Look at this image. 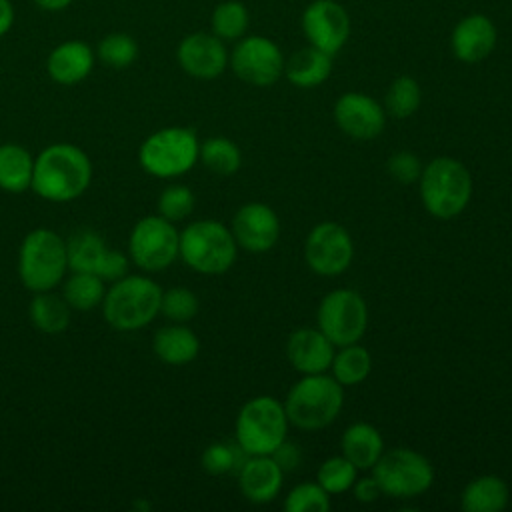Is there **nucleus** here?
Segmentation results:
<instances>
[{"mask_svg":"<svg viewBox=\"0 0 512 512\" xmlns=\"http://www.w3.org/2000/svg\"><path fill=\"white\" fill-rule=\"evenodd\" d=\"M92 172V160L80 146L54 142L34 156L30 188L46 202H72L88 190Z\"/></svg>","mask_w":512,"mask_h":512,"instance_id":"obj_1","label":"nucleus"},{"mask_svg":"<svg viewBox=\"0 0 512 512\" xmlns=\"http://www.w3.org/2000/svg\"><path fill=\"white\" fill-rule=\"evenodd\" d=\"M162 288L146 274H126L106 288L100 304L106 324L118 332L146 328L160 314Z\"/></svg>","mask_w":512,"mask_h":512,"instance_id":"obj_2","label":"nucleus"},{"mask_svg":"<svg viewBox=\"0 0 512 512\" xmlns=\"http://www.w3.org/2000/svg\"><path fill=\"white\" fill-rule=\"evenodd\" d=\"M16 270L22 286L32 294L54 290L68 272L66 240L50 228L30 230L20 242Z\"/></svg>","mask_w":512,"mask_h":512,"instance_id":"obj_3","label":"nucleus"},{"mask_svg":"<svg viewBox=\"0 0 512 512\" xmlns=\"http://www.w3.org/2000/svg\"><path fill=\"white\" fill-rule=\"evenodd\" d=\"M288 422L300 430H322L332 424L344 406V386L326 372L302 374L282 402Z\"/></svg>","mask_w":512,"mask_h":512,"instance_id":"obj_4","label":"nucleus"},{"mask_svg":"<svg viewBox=\"0 0 512 512\" xmlns=\"http://www.w3.org/2000/svg\"><path fill=\"white\" fill-rule=\"evenodd\" d=\"M420 200L428 214L450 220L464 212L472 198V174L452 156L432 158L418 178Z\"/></svg>","mask_w":512,"mask_h":512,"instance_id":"obj_5","label":"nucleus"},{"mask_svg":"<svg viewBox=\"0 0 512 512\" xmlns=\"http://www.w3.org/2000/svg\"><path fill=\"white\" fill-rule=\"evenodd\" d=\"M236 252L234 234L220 220H194L180 232L178 258L198 274L218 276L228 272L236 262Z\"/></svg>","mask_w":512,"mask_h":512,"instance_id":"obj_6","label":"nucleus"},{"mask_svg":"<svg viewBox=\"0 0 512 512\" xmlns=\"http://www.w3.org/2000/svg\"><path fill=\"white\" fill-rule=\"evenodd\" d=\"M284 404L274 396H254L242 404L234 422L236 444L246 456L272 454L288 432Z\"/></svg>","mask_w":512,"mask_h":512,"instance_id":"obj_7","label":"nucleus"},{"mask_svg":"<svg viewBox=\"0 0 512 512\" xmlns=\"http://www.w3.org/2000/svg\"><path fill=\"white\" fill-rule=\"evenodd\" d=\"M200 156V140L192 128L166 126L152 132L138 148L140 166L154 178H178L190 172Z\"/></svg>","mask_w":512,"mask_h":512,"instance_id":"obj_8","label":"nucleus"},{"mask_svg":"<svg viewBox=\"0 0 512 512\" xmlns=\"http://www.w3.org/2000/svg\"><path fill=\"white\" fill-rule=\"evenodd\" d=\"M372 476L382 494L394 498H414L432 486L434 468L424 454L398 446L382 452L378 462L372 466Z\"/></svg>","mask_w":512,"mask_h":512,"instance_id":"obj_9","label":"nucleus"},{"mask_svg":"<svg viewBox=\"0 0 512 512\" xmlns=\"http://www.w3.org/2000/svg\"><path fill=\"white\" fill-rule=\"evenodd\" d=\"M180 250V232L160 214L140 218L128 236V258L142 272H162L172 266Z\"/></svg>","mask_w":512,"mask_h":512,"instance_id":"obj_10","label":"nucleus"},{"mask_svg":"<svg viewBox=\"0 0 512 512\" xmlns=\"http://www.w3.org/2000/svg\"><path fill=\"white\" fill-rule=\"evenodd\" d=\"M316 320L322 334L340 348L360 342L368 326V306L356 290L338 288L320 300Z\"/></svg>","mask_w":512,"mask_h":512,"instance_id":"obj_11","label":"nucleus"},{"mask_svg":"<svg viewBox=\"0 0 512 512\" xmlns=\"http://www.w3.org/2000/svg\"><path fill=\"white\" fill-rule=\"evenodd\" d=\"M284 54L280 46L260 34H246L236 40L228 66L242 82L258 88L272 86L284 74Z\"/></svg>","mask_w":512,"mask_h":512,"instance_id":"obj_12","label":"nucleus"},{"mask_svg":"<svg viewBox=\"0 0 512 512\" xmlns=\"http://www.w3.org/2000/svg\"><path fill=\"white\" fill-rule=\"evenodd\" d=\"M354 258L350 232L338 222H318L306 236L304 260L318 276H340Z\"/></svg>","mask_w":512,"mask_h":512,"instance_id":"obj_13","label":"nucleus"},{"mask_svg":"<svg viewBox=\"0 0 512 512\" xmlns=\"http://www.w3.org/2000/svg\"><path fill=\"white\" fill-rule=\"evenodd\" d=\"M300 26L306 42L330 56L338 54L352 32V20L338 0H312L304 6Z\"/></svg>","mask_w":512,"mask_h":512,"instance_id":"obj_14","label":"nucleus"},{"mask_svg":"<svg viewBox=\"0 0 512 512\" xmlns=\"http://www.w3.org/2000/svg\"><path fill=\"white\" fill-rule=\"evenodd\" d=\"M226 42L212 32H192L176 48L178 66L196 80H214L228 68Z\"/></svg>","mask_w":512,"mask_h":512,"instance_id":"obj_15","label":"nucleus"},{"mask_svg":"<svg viewBox=\"0 0 512 512\" xmlns=\"http://www.w3.org/2000/svg\"><path fill=\"white\" fill-rule=\"evenodd\" d=\"M334 122L350 138L372 140L386 126V110L364 92H344L334 102Z\"/></svg>","mask_w":512,"mask_h":512,"instance_id":"obj_16","label":"nucleus"},{"mask_svg":"<svg viewBox=\"0 0 512 512\" xmlns=\"http://www.w3.org/2000/svg\"><path fill=\"white\" fill-rule=\"evenodd\" d=\"M234 240L248 252H268L280 238V218L264 202L242 204L230 226Z\"/></svg>","mask_w":512,"mask_h":512,"instance_id":"obj_17","label":"nucleus"},{"mask_svg":"<svg viewBox=\"0 0 512 512\" xmlns=\"http://www.w3.org/2000/svg\"><path fill=\"white\" fill-rule=\"evenodd\" d=\"M498 42V28L492 18L472 12L460 18L450 32V52L458 62L478 64L486 60Z\"/></svg>","mask_w":512,"mask_h":512,"instance_id":"obj_18","label":"nucleus"},{"mask_svg":"<svg viewBox=\"0 0 512 512\" xmlns=\"http://www.w3.org/2000/svg\"><path fill=\"white\" fill-rule=\"evenodd\" d=\"M334 344L320 328H298L286 340V356L300 374H322L334 358Z\"/></svg>","mask_w":512,"mask_h":512,"instance_id":"obj_19","label":"nucleus"},{"mask_svg":"<svg viewBox=\"0 0 512 512\" xmlns=\"http://www.w3.org/2000/svg\"><path fill=\"white\" fill-rule=\"evenodd\" d=\"M284 472L270 454L248 456L238 468V488L254 504L272 502L282 488Z\"/></svg>","mask_w":512,"mask_h":512,"instance_id":"obj_20","label":"nucleus"},{"mask_svg":"<svg viewBox=\"0 0 512 512\" xmlns=\"http://www.w3.org/2000/svg\"><path fill=\"white\" fill-rule=\"evenodd\" d=\"M96 54L84 40H66L52 48L46 58L48 76L62 86H74L86 80L94 68Z\"/></svg>","mask_w":512,"mask_h":512,"instance_id":"obj_21","label":"nucleus"},{"mask_svg":"<svg viewBox=\"0 0 512 512\" xmlns=\"http://www.w3.org/2000/svg\"><path fill=\"white\" fill-rule=\"evenodd\" d=\"M152 352L158 360L170 366H184L200 352V340L192 328L182 322L160 326L152 338Z\"/></svg>","mask_w":512,"mask_h":512,"instance_id":"obj_22","label":"nucleus"},{"mask_svg":"<svg viewBox=\"0 0 512 512\" xmlns=\"http://www.w3.org/2000/svg\"><path fill=\"white\" fill-rule=\"evenodd\" d=\"M330 74L332 56L310 44L290 54V58L284 62V76L296 88H316L324 84Z\"/></svg>","mask_w":512,"mask_h":512,"instance_id":"obj_23","label":"nucleus"},{"mask_svg":"<svg viewBox=\"0 0 512 512\" xmlns=\"http://www.w3.org/2000/svg\"><path fill=\"white\" fill-rule=\"evenodd\" d=\"M340 450L358 470H370L384 452V438L376 426L354 422L344 430Z\"/></svg>","mask_w":512,"mask_h":512,"instance_id":"obj_24","label":"nucleus"},{"mask_svg":"<svg viewBox=\"0 0 512 512\" xmlns=\"http://www.w3.org/2000/svg\"><path fill=\"white\" fill-rule=\"evenodd\" d=\"M508 500V484L496 474H484L470 480L460 494V506L466 512H500L508 506Z\"/></svg>","mask_w":512,"mask_h":512,"instance_id":"obj_25","label":"nucleus"},{"mask_svg":"<svg viewBox=\"0 0 512 512\" xmlns=\"http://www.w3.org/2000/svg\"><path fill=\"white\" fill-rule=\"evenodd\" d=\"M34 156L16 142L0 144V190L22 194L32 184Z\"/></svg>","mask_w":512,"mask_h":512,"instance_id":"obj_26","label":"nucleus"},{"mask_svg":"<svg viewBox=\"0 0 512 512\" xmlns=\"http://www.w3.org/2000/svg\"><path fill=\"white\" fill-rule=\"evenodd\" d=\"M72 308L62 294L54 290L34 292L28 304V318L44 334H60L70 326Z\"/></svg>","mask_w":512,"mask_h":512,"instance_id":"obj_27","label":"nucleus"},{"mask_svg":"<svg viewBox=\"0 0 512 512\" xmlns=\"http://www.w3.org/2000/svg\"><path fill=\"white\" fill-rule=\"evenodd\" d=\"M68 250V270L72 272H92L98 276V270L108 254L104 238L94 230H78L66 240Z\"/></svg>","mask_w":512,"mask_h":512,"instance_id":"obj_28","label":"nucleus"},{"mask_svg":"<svg viewBox=\"0 0 512 512\" xmlns=\"http://www.w3.org/2000/svg\"><path fill=\"white\" fill-rule=\"evenodd\" d=\"M106 294V282L92 272H70L62 280V296L76 312H90L98 308Z\"/></svg>","mask_w":512,"mask_h":512,"instance_id":"obj_29","label":"nucleus"},{"mask_svg":"<svg viewBox=\"0 0 512 512\" xmlns=\"http://www.w3.org/2000/svg\"><path fill=\"white\" fill-rule=\"evenodd\" d=\"M330 368H332V376L344 388L356 386L368 378V374L372 370V356L358 342L346 344V346H340L338 352H334Z\"/></svg>","mask_w":512,"mask_h":512,"instance_id":"obj_30","label":"nucleus"},{"mask_svg":"<svg viewBox=\"0 0 512 512\" xmlns=\"http://www.w3.org/2000/svg\"><path fill=\"white\" fill-rule=\"evenodd\" d=\"M250 12L240 0H224L210 14V32L224 42H236L248 34Z\"/></svg>","mask_w":512,"mask_h":512,"instance_id":"obj_31","label":"nucleus"},{"mask_svg":"<svg viewBox=\"0 0 512 512\" xmlns=\"http://www.w3.org/2000/svg\"><path fill=\"white\" fill-rule=\"evenodd\" d=\"M198 160L216 176H232L240 170V148L226 136H212L200 142Z\"/></svg>","mask_w":512,"mask_h":512,"instance_id":"obj_32","label":"nucleus"},{"mask_svg":"<svg viewBox=\"0 0 512 512\" xmlns=\"http://www.w3.org/2000/svg\"><path fill=\"white\" fill-rule=\"evenodd\" d=\"M422 104V88L416 78L402 74L392 80L384 96V110L392 118H408Z\"/></svg>","mask_w":512,"mask_h":512,"instance_id":"obj_33","label":"nucleus"},{"mask_svg":"<svg viewBox=\"0 0 512 512\" xmlns=\"http://www.w3.org/2000/svg\"><path fill=\"white\" fill-rule=\"evenodd\" d=\"M96 58L108 68H128L138 58V42L124 32L106 34L96 48Z\"/></svg>","mask_w":512,"mask_h":512,"instance_id":"obj_34","label":"nucleus"},{"mask_svg":"<svg viewBox=\"0 0 512 512\" xmlns=\"http://www.w3.org/2000/svg\"><path fill=\"white\" fill-rule=\"evenodd\" d=\"M356 478H358V468L342 454L326 458L316 472V482L328 494H342L350 490Z\"/></svg>","mask_w":512,"mask_h":512,"instance_id":"obj_35","label":"nucleus"},{"mask_svg":"<svg viewBox=\"0 0 512 512\" xmlns=\"http://www.w3.org/2000/svg\"><path fill=\"white\" fill-rule=\"evenodd\" d=\"M200 302L198 296L186 288V286H172L168 290H162L160 300V314L168 318L170 322H182L186 324L198 314Z\"/></svg>","mask_w":512,"mask_h":512,"instance_id":"obj_36","label":"nucleus"},{"mask_svg":"<svg viewBox=\"0 0 512 512\" xmlns=\"http://www.w3.org/2000/svg\"><path fill=\"white\" fill-rule=\"evenodd\" d=\"M196 198L194 192L186 186V184H168L156 202L158 214L170 222H180L184 218H188L194 210Z\"/></svg>","mask_w":512,"mask_h":512,"instance_id":"obj_37","label":"nucleus"},{"mask_svg":"<svg viewBox=\"0 0 512 512\" xmlns=\"http://www.w3.org/2000/svg\"><path fill=\"white\" fill-rule=\"evenodd\" d=\"M244 450L234 442H212L204 448L200 456V464L208 474L222 476L242 466Z\"/></svg>","mask_w":512,"mask_h":512,"instance_id":"obj_38","label":"nucleus"},{"mask_svg":"<svg viewBox=\"0 0 512 512\" xmlns=\"http://www.w3.org/2000/svg\"><path fill=\"white\" fill-rule=\"evenodd\" d=\"M286 512H328L330 510V494L318 482H302L294 486L286 500Z\"/></svg>","mask_w":512,"mask_h":512,"instance_id":"obj_39","label":"nucleus"},{"mask_svg":"<svg viewBox=\"0 0 512 512\" xmlns=\"http://www.w3.org/2000/svg\"><path fill=\"white\" fill-rule=\"evenodd\" d=\"M422 162L420 158L410 152V150H400V152H394L388 162H386V170L388 174L402 182V184H412V182H418L420 174H422Z\"/></svg>","mask_w":512,"mask_h":512,"instance_id":"obj_40","label":"nucleus"},{"mask_svg":"<svg viewBox=\"0 0 512 512\" xmlns=\"http://www.w3.org/2000/svg\"><path fill=\"white\" fill-rule=\"evenodd\" d=\"M128 254H124L122 250H116V248H110L100 270H98V276L104 280V282H114L122 276L128 274Z\"/></svg>","mask_w":512,"mask_h":512,"instance_id":"obj_41","label":"nucleus"},{"mask_svg":"<svg viewBox=\"0 0 512 512\" xmlns=\"http://www.w3.org/2000/svg\"><path fill=\"white\" fill-rule=\"evenodd\" d=\"M276 464L282 468V472H292L300 466L302 462V450L298 444H292L288 440H284L272 454H270Z\"/></svg>","mask_w":512,"mask_h":512,"instance_id":"obj_42","label":"nucleus"},{"mask_svg":"<svg viewBox=\"0 0 512 512\" xmlns=\"http://www.w3.org/2000/svg\"><path fill=\"white\" fill-rule=\"evenodd\" d=\"M352 492H354V498L358 502H364V504H370L374 500H378V496L382 494L378 482L374 480V476L370 478H356V482L352 484Z\"/></svg>","mask_w":512,"mask_h":512,"instance_id":"obj_43","label":"nucleus"},{"mask_svg":"<svg viewBox=\"0 0 512 512\" xmlns=\"http://www.w3.org/2000/svg\"><path fill=\"white\" fill-rule=\"evenodd\" d=\"M14 18H16V12H14L12 2L10 0H0V38L10 32V28L14 24Z\"/></svg>","mask_w":512,"mask_h":512,"instance_id":"obj_44","label":"nucleus"},{"mask_svg":"<svg viewBox=\"0 0 512 512\" xmlns=\"http://www.w3.org/2000/svg\"><path fill=\"white\" fill-rule=\"evenodd\" d=\"M40 10L44 12H62L66 10L74 0H32Z\"/></svg>","mask_w":512,"mask_h":512,"instance_id":"obj_45","label":"nucleus"},{"mask_svg":"<svg viewBox=\"0 0 512 512\" xmlns=\"http://www.w3.org/2000/svg\"><path fill=\"white\" fill-rule=\"evenodd\" d=\"M134 508H138V510H150V504L144 502V500H138V502L134 504Z\"/></svg>","mask_w":512,"mask_h":512,"instance_id":"obj_46","label":"nucleus"}]
</instances>
